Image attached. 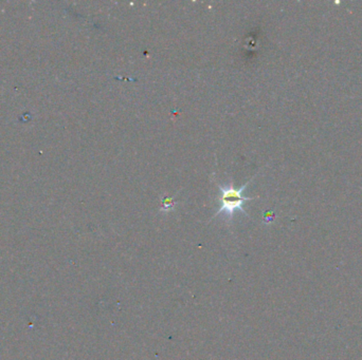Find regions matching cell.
<instances>
[{
	"label": "cell",
	"mask_w": 362,
	"mask_h": 360,
	"mask_svg": "<svg viewBox=\"0 0 362 360\" xmlns=\"http://www.w3.org/2000/svg\"><path fill=\"white\" fill-rule=\"evenodd\" d=\"M252 180H253V178L239 188H235L232 182H230L229 185H223V186L220 184H217L218 188H220V197H218L220 207V209H218V211L214 214L213 218L220 216V213H225L229 220H232L234 213L236 211L243 212L244 214H246V216H249V214L247 213L244 209V204L246 201H251V200L255 199V197L245 196L244 190L247 188V186L249 185V183L252 181Z\"/></svg>",
	"instance_id": "cell-1"
},
{
	"label": "cell",
	"mask_w": 362,
	"mask_h": 360,
	"mask_svg": "<svg viewBox=\"0 0 362 360\" xmlns=\"http://www.w3.org/2000/svg\"><path fill=\"white\" fill-rule=\"evenodd\" d=\"M161 205H162L161 210L169 211V210H171L172 208H174V206L176 205V202L173 201V197L165 196V197H162V199H161Z\"/></svg>",
	"instance_id": "cell-2"
}]
</instances>
